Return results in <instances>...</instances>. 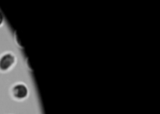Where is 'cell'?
I'll list each match as a JSON object with an SVG mask.
<instances>
[{
	"mask_svg": "<svg viewBox=\"0 0 160 114\" xmlns=\"http://www.w3.org/2000/svg\"><path fill=\"white\" fill-rule=\"evenodd\" d=\"M14 62H15V58L12 55L9 53L5 54L0 58V70L6 71L13 65Z\"/></svg>",
	"mask_w": 160,
	"mask_h": 114,
	"instance_id": "obj_1",
	"label": "cell"
},
{
	"mask_svg": "<svg viewBox=\"0 0 160 114\" xmlns=\"http://www.w3.org/2000/svg\"><path fill=\"white\" fill-rule=\"evenodd\" d=\"M12 93L16 98L22 99V98H24L28 96V90L24 84H19L12 87Z\"/></svg>",
	"mask_w": 160,
	"mask_h": 114,
	"instance_id": "obj_2",
	"label": "cell"
},
{
	"mask_svg": "<svg viewBox=\"0 0 160 114\" xmlns=\"http://www.w3.org/2000/svg\"><path fill=\"white\" fill-rule=\"evenodd\" d=\"M2 21H3V17H2V14L1 13V12H0V25L2 23Z\"/></svg>",
	"mask_w": 160,
	"mask_h": 114,
	"instance_id": "obj_3",
	"label": "cell"
}]
</instances>
